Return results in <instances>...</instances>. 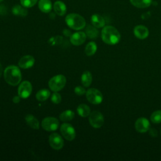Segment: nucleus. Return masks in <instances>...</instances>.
Here are the masks:
<instances>
[{"instance_id": "f257e3e1", "label": "nucleus", "mask_w": 161, "mask_h": 161, "mask_svg": "<svg viewBox=\"0 0 161 161\" xmlns=\"http://www.w3.org/2000/svg\"><path fill=\"white\" fill-rule=\"evenodd\" d=\"M101 38L105 43L113 45L119 42L121 35L115 27L108 25L104 26L101 31Z\"/></svg>"}, {"instance_id": "f03ea898", "label": "nucleus", "mask_w": 161, "mask_h": 161, "mask_svg": "<svg viewBox=\"0 0 161 161\" xmlns=\"http://www.w3.org/2000/svg\"><path fill=\"white\" fill-rule=\"evenodd\" d=\"M4 77L8 84L15 86L21 80V73L17 66L9 65L4 71Z\"/></svg>"}, {"instance_id": "7ed1b4c3", "label": "nucleus", "mask_w": 161, "mask_h": 161, "mask_svg": "<svg viewBox=\"0 0 161 161\" xmlns=\"http://www.w3.org/2000/svg\"><path fill=\"white\" fill-rule=\"evenodd\" d=\"M65 23L69 27L75 30H82L86 26L85 19L77 13H70L67 15Z\"/></svg>"}, {"instance_id": "20e7f679", "label": "nucleus", "mask_w": 161, "mask_h": 161, "mask_svg": "<svg viewBox=\"0 0 161 161\" xmlns=\"http://www.w3.org/2000/svg\"><path fill=\"white\" fill-rule=\"evenodd\" d=\"M66 84V78L64 75L58 74L52 77L48 82L50 89L53 92L62 90Z\"/></svg>"}, {"instance_id": "39448f33", "label": "nucleus", "mask_w": 161, "mask_h": 161, "mask_svg": "<svg viewBox=\"0 0 161 161\" xmlns=\"http://www.w3.org/2000/svg\"><path fill=\"white\" fill-rule=\"evenodd\" d=\"M86 96L89 103L93 104H99L103 101V94L97 89L90 88L86 92Z\"/></svg>"}, {"instance_id": "423d86ee", "label": "nucleus", "mask_w": 161, "mask_h": 161, "mask_svg": "<svg viewBox=\"0 0 161 161\" xmlns=\"http://www.w3.org/2000/svg\"><path fill=\"white\" fill-rule=\"evenodd\" d=\"M90 125L95 128H101L104 124V117L103 114L98 111L91 112L89 116Z\"/></svg>"}, {"instance_id": "0eeeda50", "label": "nucleus", "mask_w": 161, "mask_h": 161, "mask_svg": "<svg viewBox=\"0 0 161 161\" xmlns=\"http://www.w3.org/2000/svg\"><path fill=\"white\" fill-rule=\"evenodd\" d=\"M59 122L58 119L53 117L45 118L42 121V127L47 131H53L58 127Z\"/></svg>"}, {"instance_id": "6e6552de", "label": "nucleus", "mask_w": 161, "mask_h": 161, "mask_svg": "<svg viewBox=\"0 0 161 161\" xmlns=\"http://www.w3.org/2000/svg\"><path fill=\"white\" fill-rule=\"evenodd\" d=\"M60 132L62 135L69 141H72L75 138V129L69 123H63L60 126Z\"/></svg>"}, {"instance_id": "1a4fd4ad", "label": "nucleus", "mask_w": 161, "mask_h": 161, "mask_svg": "<svg viewBox=\"0 0 161 161\" xmlns=\"http://www.w3.org/2000/svg\"><path fill=\"white\" fill-rule=\"evenodd\" d=\"M32 92L31 84L27 80L22 82L18 87V94L20 97L26 99L28 97Z\"/></svg>"}, {"instance_id": "9d476101", "label": "nucleus", "mask_w": 161, "mask_h": 161, "mask_svg": "<svg viewBox=\"0 0 161 161\" xmlns=\"http://www.w3.org/2000/svg\"><path fill=\"white\" fill-rule=\"evenodd\" d=\"M49 144L52 148L60 150L64 146V140L59 134L53 133L49 136Z\"/></svg>"}, {"instance_id": "9b49d317", "label": "nucleus", "mask_w": 161, "mask_h": 161, "mask_svg": "<svg viewBox=\"0 0 161 161\" xmlns=\"http://www.w3.org/2000/svg\"><path fill=\"white\" fill-rule=\"evenodd\" d=\"M135 128L136 131L141 133L147 132L150 129V122L148 119L143 117L138 118L135 123Z\"/></svg>"}, {"instance_id": "f8f14e48", "label": "nucleus", "mask_w": 161, "mask_h": 161, "mask_svg": "<svg viewBox=\"0 0 161 161\" xmlns=\"http://www.w3.org/2000/svg\"><path fill=\"white\" fill-rule=\"evenodd\" d=\"M86 35L84 32L78 31L71 35L70 41L72 44L75 46H79L84 43L86 39Z\"/></svg>"}, {"instance_id": "ddd939ff", "label": "nucleus", "mask_w": 161, "mask_h": 161, "mask_svg": "<svg viewBox=\"0 0 161 161\" xmlns=\"http://www.w3.org/2000/svg\"><path fill=\"white\" fill-rule=\"evenodd\" d=\"M133 33L137 38L143 40L148 37L149 35V31L145 26L142 25H138L135 26L133 29Z\"/></svg>"}, {"instance_id": "4468645a", "label": "nucleus", "mask_w": 161, "mask_h": 161, "mask_svg": "<svg viewBox=\"0 0 161 161\" xmlns=\"http://www.w3.org/2000/svg\"><path fill=\"white\" fill-rule=\"evenodd\" d=\"M35 63V58L30 55H26L22 57L19 62L18 65L22 69H29Z\"/></svg>"}, {"instance_id": "2eb2a0df", "label": "nucleus", "mask_w": 161, "mask_h": 161, "mask_svg": "<svg viewBox=\"0 0 161 161\" xmlns=\"http://www.w3.org/2000/svg\"><path fill=\"white\" fill-rule=\"evenodd\" d=\"M53 10L58 16H64L67 11V7L65 3L61 1H57L53 4Z\"/></svg>"}, {"instance_id": "dca6fc26", "label": "nucleus", "mask_w": 161, "mask_h": 161, "mask_svg": "<svg viewBox=\"0 0 161 161\" xmlns=\"http://www.w3.org/2000/svg\"><path fill=\"white\" fill-rule=\"evenodd\" d=\"M91 21L92 25L97 28H103L105 25V20L104 18L98 14H92L91 18Z\"/></svg>"}, {"instance_id": "f3484780", "label": "nucleus", "mask_w": 161, "mask_h": 161, "mask_svg": "<svg viewBox=\"0 0 161 161\" xmlns=\"http://www.w3.org/2000/svg\"><path fill=\"white\" fill-rule=\"evenodd\" d=\"M38 8L42 12L48 13L52 9V2L50 0H40L38 1Z\"/></svg>"}, {"instance_id": "a211bd4d", "label": "nucleus", "mask_w": 161, "mask_h": 161, "mask_svg": "<svg viewBox=\"0 0 161 161\" xmlns=\"http://www.w3.org/2000/svg\"><path fill=\"white\" fill-rule=\"evenodd\" d=\"M130 2L133 6L143 9L149 7L152 3V0H130Z\"/></svg>"}, {"instance_id": "6ab92c4d", "label": "nucleus", "mask_w": 161, "mask_h": 161, "mask_svg": "<svg viewBox=\"0 0 161 161\" xmlns=\"http://www.w3.org/2000/svg\"><path fill=\"white\" fill-rule=\"evenodd\" d=\"M25 121L27 125L33 129L39 128V122L38 119L32 114H27L25 117Z\"/></svg>"}, {"instance_id": "aec40b11", "label": "nucleus", "mask_w": 161, "mask_h": 161, "mask_svg": "<svg viewBox=\"0 0 161 161\" xmlns=\"http://www.w3.org/2000/svg\"><path fill=\"white\" fill-rule=\"evenodd\" d=\"M86 35L89 38L94 39L98 36L99 31L97 30V28L93 25H88L86 28Z\"/></svg>"}, {"instance_id": "412c9836", "label": "nucleus", "mask_w": 161, "mask_h": 161, "mask_svg": "<svg viewBox=\"0 0 161 161\" xmlns=\"http://www.w3.org/2000/svg\"><path fill=\"white\" fill-rule=\"evenodd\" d=\"M77 111L79 115L81 117H87L91 113L90 108L86 104H80L77 108Z\"/></svg>"}, {"instance_id": "4be33fe9", "label": "nucleus", "mask_w": 161, "mask_h": 161, "mask_svg": "<svg viewBox=\"0 0 161 161\" xmlns=\"http://www.w3.org/2000/svg\"><path fill=\"white\" fill-rule=\"evenodd\" d=\"M92 80V74L89 71L86 70L82 74L81 82L84 87H89L91 84Z\"/></svg>"}, {"instance_id": "5701e85b", "label": "nucleus", "mask_w": 161, "mask_h": 161, "mask_svg": "<svg viewBox=\"0 0 161 161\" xmlns=\"http://www.w3.org/2000/svg\"><path fill=\"white\" fill-rule=\"evenodd\" d=\"M12 13L16 16H26L28 14V11L25 7L20 5H15L12 8Z\"/></svg>"}, {"instance_id": "b1692460", "label": "nucleus", "mask_w": 161, "mask_h": 161, "mask_svg": "<svg viewBox=\"0 0 161 161\" xmlns=\"http://www.w3.org/2000/svg\"><path fill=\"white\" fill-rule=\"evenodd\" d=\"M50 95V91L47 89H42L38 91L36 94V98L39 101H45Z\"/></svg>"}, {"instance_id": "393cba45", "label": "nucleus", "mask_w": 161, "mask_h": 161, "mask_svg": "<svg viewBox=\"0 0 161 161\" xmlns=\"http://www.w3.org/2000/svg\"><path fill=\"white\" fill-rule=\"evenodd\" d=\"M60 119L64 122L72 120L74 118V113L70 109H67L63 111L59 116Z\"/></svg>"}, {"instance_id": "a878e982", "label": "nucleus", "mask_w": 161, "mask_h": 161, "mask_svg": "<svg viewBox=\"0 0 161 161\" xmlns=\"http://www.w3.org/2000/svg\"><path fill=\"white\" fill-rule=\"evenodd\" d=\"M97 50V45L94 42H91L87 44L85 48V53L87 56L93 55Z\"/></svg>"}, {"instance_id": "bb28decb", "label": "nucleus", "mask_w": 161, "mask_h": 161, "mask_svg": "<svg viewBox=\"0 0 161 161\" xmlns=\"http://www.w3.org/2000/svg\"><path fill=\"white\" fill-rule=\"evenodd\" d=\"M150 120L153 123L158 124L161 123V110H157L152 113L150 116Z\"/></svg>"}, {"instance_id": "cd10ccee", "label": "nucleus", "mask_w": 161, "mask_h": 161, "mask_svg": "<svg viewBox=\"0 0 161 161\" xmlns=\"http://www.w3.org/2000/svg\"><path fill=\"white\" fill-rule=\"evenodd\" d=\"M38 0H20L21 4L25 8H31L36 4Z\"/></svg>"}, {"instance_id": "c85d7f7f", "label": "nucleus", "mask_w": 161, "mask_h": 161, "mask_svg": "<svg viewBox=\"0 0 161 161\" xmlns=\"http://www.w3.org/2000/svg\"><path fill=\"white\" fill-rule=\"evenodd\" d=\"M62 97L60 94L57 92H54L51 96V101L55 104H58L61 102Z\"/></svg>"}, {"instance_id": "c756f323", "label": "nucleus", "mask_w": 161, "mask_h": 161, "mask_svg": "<svg viewBox=\"0 0 161 161\" xmlns=\"http://www.w3.org/2000/svg\"><path fill=\"white\" fill-rule=\"evenodd\" d=\"M74 92L78 96H82V95L86 94V92L85 89L83 87L80 86H78L75 87Z\"/></svg>"}, {"instance_id": "7c9ffc66", "label": "nucleus", "mask_w": 161, "mask_h": 161, "mask_svg": "<svg viewBox=\"0 0 161 161\" xmlns=\"http://www.w3.org/2000/svg\"><path fill=\"white\" fill-rule=\"evenodd\" d=\"M149 134L152 136H157V131L154 128H150L149 129Z\"/></svg>"}, {"instance_id": "2f4dec72", "label": "nucleus", "mask_w": 161, "mask_h": 161, "mask_svg": "<svg viewBox=\"0 0 161 161\" xmlns=\"http://www.w3.org/2000/svg\"><path fill=\"white\" fill-rule=\"evenodd\" d=\"M13 101L14 103H18L20 101V96H15L13 98Z\"/></svg>"}, {"instance_id": "473e14b6", "label": "nucleus", "mask_w": 161, "mask_h": 161, "mask_svg": "<svg viewBox=\"0 0 161 161\" xmlns=\"http://www.w3.org/2000/svg\"><path fill=\"white\" fill-rule=\"evenodd\" d=\"M64 34L65 35V36H71V33H70V31H69V30H65L64 31Z\"/></svg>"}, {"instance_id": "72a5a7b5", "label": "nucleus", "mask_w": 161, "mask_h": 161, "mask_svg": "<svg viewBox=\"0 0 161 161\" xmlns=\"http://www.w3.org/2000/svg\"><path fill=\"white\" fill-rule=\"evenodd\" d=\"M2 72H3V67H2L1 64H0V76H1V74H2Z\"/></svg>"}, {"instance_id": "f704fd0d", "label": "nucleus", "mask_w": 161, "mask_h": 161, "mask_svg": "<svg viewBox=\"0 0 161 161\" xmlns=\"http://www.w3.org/2000/svg\"><path fill=\"white\" fill-rule=\"evenodd\" d=\"M3 0H0V2H1V1H3Z\"/></svg>"}, {"instance_id": "c9c22d12", "label": "nucleus", "mask_w": 161, "mask_h": 161, "mask_svg": "<svg viewBox=\"0 0 161 161\" xmlns=\"http://www.w3.org/2000/svg\"><path fill=\"white\" fill-rule=\"evenodd\" d=\"M160 133H161V129H160Z\"/></svg>"}]
</instances>
